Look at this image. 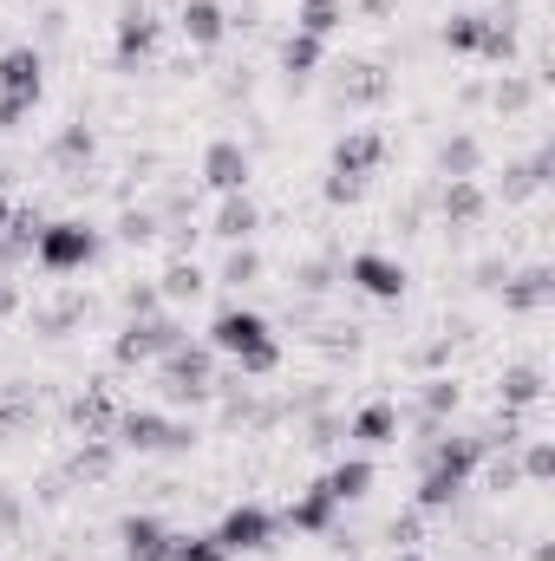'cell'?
Listing matches in <instances>:
<instances>
[{
	"label": "cell",
	"instance_id": "cell-7",
	"mask_svg": "<svg viewBox=\"0 0 555 561\" xmlns=\"http://www.w3.org/2000/svg\"><path fill=\"white\" fill-rule=\"evenodd\" d=\"M177 346H183L177 320H138V327H125V340H118V359H125V366H138V359L177 353Z\"/></svg>",
	"mask_w": 555,
	"mask_h": 561
},
{
	"label": "cell",
	"instance_id": "cell-18",
	"mask_svg": "<svg viewBox=\"0 0 555 561\" xmlns=\"http://www.w3.org/2000/svg\"><path fill=\"white\" fill-rule=\"evenodd\" d=\"M340 20H347V13H340V0H301V13H294V33H307V39H327Z\"/></svg>",
	"mask_w": 555,
	"mask_h": 561
},
{
	"label": "cell",
	"instance_id": "cell-38",
	"mask_svg": "<svg viewBox=\"0 0 555 561\" xmlns=\"http://www.w3.org/2000/svg\"><path fill=\"white\" fill-rule=\"evenodd\" d=\"M366 13H393V0H366Z\"/></svg>",
	"mask_w": 555,
	"mask_h": 561
},
{
	"label": "cell",
	"instance_id": "cell-1",
	"mask_svg": "<svg viewBox=\"0 0 555 561\" xmlns=\"http://www.w3.org/2000/svg\"><path fill=\"white\" fill-rule=\"evenodd\" d=\"M209 346H216V353H229L242 373H275V359H281L269 320H262V313H249V307H223V313L209 320Z\"/></svg>",
	"mask_w": 555,
	"mask_h": 561
},
{
	"label": "cell",
	"instance_id": "cell-12",
	"mask_svg": "<svg viewBox=\"0 0 555 561\" xmlns=\"http://www.w3.org/2000/svg\"><path fill=\"white\" fill-rule=\"evenodd\" d=\"M477 463H484V437H444V444L431 450V470H444L451 483H464Z\"/></svg>",
	"mask_w": 555,
	"mask_h": 561
},
{
	"label": "cell",
	"instance_id": "cell-36",
	"mask_svg": "<svg viewBox=\"0 0 555 561\" xmlns=\"http://www.w3.org/2000/svg\"><path fill=\"white\" fill-rule=\"evenodd\" d=\"M13 300H20V294H13V280H0V313H7Z\"/></svg>",
	"mask_w": 555,
	"mask_h": 561
},
{
	"label": "cell",
	"instance_id": "cell-26",
	"mask_svg": "<svg viewBox=\"0 0 555 561\" xmlns=\"http://www.w3.org/2000/svg\"><path fill=\"white\" fill-rule=\"evenodd\" d=\"M163 561H223V549H216V536H170Z\"/></svg>",
	"mask_w": 555,
	"mask_h": 561
},
{
	"label": "cell",
	"instance_id": "cell-3",
	"mask_svg": "<svg viewBox=\"0 0 555 561\" xmlns=\"http://www.w3.org/2000/svg\"><path fill=\"white\" fill-rule=\"evenodd\" d=\"M33 255H39V268L66 275V268H86V262L99 255V236H92L86 222H46L39 242H33Z\"/></svg>",
	"mask_w": 555,
	"mask_h": 561
},
{
	"label": "cell",
	"instance_id": "cell-14",
	"mask_svg": "<svg viewBox=\"0 0 555 561\" xmlns=\"http://www.w3.org/2000/svg\"><path fill=\"white\" fill-rule=\"evenodd\" d=\"M72 419L86 424V437H112V424H118V399H112V386H92V392L72 405Z\"/></svg>",
	"mask_w": 555,
	"mask_h": 561
},
{
	"label": "cell",
	"instance_id": "cell-6",
	"mask_svg": "<svg viewBox=\"0 0 555 561\" xmlns=\"http://www.w3.org/2000/svg\"><path fill=\"white\" fill-rule=\"evenodd\" d=\"M269 536H275V516H269V510H256V503H242V510H229V516H223L216 549H223V556H242V549H262Z\"/></svg>",
	"mask_w": 555,
	"mask_h": 561
},
{
	"label": "cell",
	"instance_id": "cell-17",
	"mask_svg": "<svg viewBox=\"0 0 555 561\" xmlns=\"http://www.w3.org/2000/svg\"><path fill=\"white\" fill-rule=\"evenodd\" d=\"M444 216H451V222H477V216H484V190H477V176H451V190H444Z\"/></svg>",
	"mask_w": 555,
	"mask_h": 561
},
{
	"label": "cell",
	"instance_id": "cell-22",
	"mask_svg": "<svg viewBox=\"0 0 555 561\" xmlns=\"http://www.w3.org/2000/svg\"><path fill=\"white\" fill-rule=\"evenodd\" d=\"M366 483H373V463H366V457H353V463H340V470L327 477L333 503H353V496H366Z\"/></svg>",
	"mask_w": 555,
	"mask_h": 561
},
{
	"label": "cell",
	"instance_id": "cell-32",
	"mask_svg": "<svg viewBox=\"0 0 555 561\" xmlns=\"http://www.w3.org/2000/svg\"><path fill=\"white\" fill-rule=\"evenodd\" d=\"M523 470H530L536 483H543V477H555V450H550V444H530V457H523Z\"/></svg>",
	"mask_w": 555,
	"mask_h": 561
},
{
	"label": "cell",
	"instance_id": "cell-25",
	"mask_svg": "<svg viewBox=\"0 0 555 561\" xmlns=\"http://www.w3.org/2000/svg\"><path fill=\"white\" fill-rule=\"evenodd\" d=\"M203 287H209V280H203V268H196V262H177V268L163 275V294H170V300H196Z\"/></svg>",
	"mask_w": 555,
	"mask_h": 561
},
{
	"label": "cell",
	"instance_id": "cell-24",
	"mask_svg": "<svg viewBox=\"0 0 555 561\" xmlns=\"http://www.w3.org/2000/svg\"><path fill=\"white\" fill-rule=\"evenodd\" d=\"M536 399H543V373L536 366H523V373L503 379V405H536Z\"/></svg>",
	"mask_w": 555,
	"mask_h": 561
},
{
	"label": "cell",
	"instance_id": "cell-35",
	"mask_svg": "<svg viewBox=\"0 0 555 561\" xmlns=\"http://www.w3.org/2000/svg\"><path fill=\"white\" fill-rule=\"evenodd\" d=\"M517 483V463H490V490H510Z\"/></svg>",
	"mask_w": 555,
	"mask_h": 561
},
{
	"label": "cell",
	"instance_id": "cell-37",
	"mask_svg": "<svg viewBox=\"0 0 555 561\" xmlns=\"http://www.w3.org/2000/svg\"><path fill=\"white\" fill-rule=\"evenodd\" d=\"M7 222H13V203H7V196H0V236H7Z\"/></svg>",
	"mask_w": 555,
	"mask_h": 561
},
{
	"label": "cell",
	"instance_id": "cell-20",
	"mask_svg": "<svg viewBox=\"0 0 555 561\" xmlns=\"http://www.w3.org/2000/svg\"><path fill=\"white\" fill-rule=\"evenodd\" d=\"M340 99H347V105L386 99V72H380V66H353V79H340Z\"/></svg>",
	"mask_w": 555,
	"mask_h": 561
},
{
	"label": "cell",
	"instance_id": "cell-31",
	"mask_svg": "<svg viewBox=\"0 0 555 561\" xmlns=\"http://www.w3.org/2000/svg\"><path fill=\"white\" fill-rule=\"evenodd\" d=\"M262 275V255H256V249H236V255H229V268H223V280H236V287H242V280H256Z\"/></svg>",
	"mask_w": 555,
	"mask_h": 561
},
{
	"label": "cell",
	"instance_id": "cell-15",
	"mask_svg": "<svg viewBox=\"0 0 555 561\" xmlns=\"http://www.w3.org/2000/svg\"><path fill=\"white\" fill-rule=\"evenodd\" d=\"M223 26H229V20H223V7H216V0H190V7H183V33H190L196 46H216V39H223Z\"/></svg>",
	"mask_w": 555,
	"mask_h": 561
},
{
	"label": "cell",
	"instance_id": "cell-28",
	"mask_svg": "<svg viewBox=\"0 0 555 561\" xmlns=\"http://www.w3.org/2000/svg\"><path fill=\"white\" fill-rule=\"evenodd\" d=\"M503 300H510V307H543V300H550V275H543V268H530V275L517 280Z\"/></svg>",
	"mask_w": 555,
	"mask_h": 561
},
{
	"label": "cell",
	"instance_id": "cell-23",
	"mask_svg": "<svg viewBox=\"0 0 555 561\" xmlns=\"http://www.w3.org/2000/svg\"><path fill=\"white\" fill-rule=\"evenodd\" d=\"M281 66H287L294 79H307V72L320 66V39H307V33H287V46H281Z\"/></svg>",
	"mask_w": 555,
	"mask_h": 561
},
{
	"label": "cell",
	"instance_id": "cell-13",
	"mask_svg": "<svg viewBox=\"0 0 555 561\" xmlns=\"http://www.w3.org/2000/svg\"><path fill=\"white\" fill-rule=\"evenodd\" d=\"M150 46H157V20H150V13H125V20H118V66H125V72H132V66H138V59H150Z\"/></svg>",
	"mask_w": 555,
	"mask_h": 561
},
{
	"label": "cell",
	"instance_id": "cell-11",
	"mask_svg": "<svg viewBox=\"0 0 555 561\" xmlns=\"http://www.w3.org/2000/svg\"><path fill=\"white\" fill-rule=\"evenodd\" d=\"M125 561H163L170 556V529L157 516H125Z\"/></svg>",
	"mask_w": 555,
	"mask_h": 561
},
{
	"label": "cell",
	"instance_id": "cell-5",
	"mask_svg": "<svg viewBox=\"0 0 555 561\" xmlns=\"http://www.w3.org/2000/svg\"><path fill=\"white\" fill-rule=\"evenodd\" d=\"M132 450H190V424H163L157 412H125L112 424Z\"/></svg>",
	"mask_w": 555,
	"mask_h": 561
},
{
	"label": "cell",
	"instance_id": "cell-29",
	"mask_svg": "<svg viewBox=\"0 0 555 561\" xmlns=\"http://www.w3.org/2000/svg\"><path fill=\"white\" fill-rule=\"evenodd\" d=\"M53 157H59V163L92 157V131H86V125H66V131H59V144H53Z\"/></svg>",
	"mask_w": 555,
	"mask_h": 561
},
{
	"label": "cell",
	"instance_id": "cell-33",
	"mask_svg": "<svg viewBox=\"0 0 555 561\" xmlns=\"http://www.w3.org/2000/svg\"><path fill=\"white\" fill-rule=\"evenodd\" d=\"M457 405V386L451 379H431V392H424V412H451Z\"/></svg>",
	"mask_w": 555,
	"mask_h": 561
},
{
	"label": "cell",
	"instance_id": "cell-34",
	"mask_svg": "<svg viewBox=\"0 0 555 561\" xmlns=\"http://www.w3.org/2000/svg\"><path fill=\"white\" fill-rule=\"evenodd\" d=\"M497 105H503V112H523V105H530V85H523V79H510V85L497 92Z\"/></svg>",
	"mask_w": 555,
	"mask_h": 561
},
{
	"label": "cell",
	"instance_id": "cell-4",
	"mask_svg": "<svg viewBox=\"0 0 555 561\" xmlns=\"http://www.w3.org/2000/svg\"><path fill=\"white\" fill-rule=\"evenodd\" d=\"M163 392H170V399H209V392H216L209 353H190V346L163 353Z\"/></svg>",
	"mask_w": 555,
	"mask_h": 561
},
{
	"label": "cell",
	"instance_id": "cell-19",
	"mask_svg": "<svg viewBox=\"0 0 555 561\" xmlns=\"http://www.w3.org/2000/svg\"><path fill=\"white\" fill-rule=\"evenodd\" d=\"M353 437H360V444H393V437H399V412H393V405H366V412L353 419Z\"/></svg>",
	"mask_w": 555,
	"mask_h": 561
},
{
	"label": "cell",
	"instance_id": "cell-16",
	"mask_svg": "<svg viewBox=\"0 0 555 561\" xmlns=\"http://www.w3.org/2000/svg\"><path fill=\"white\" fill-rule=\"evenodd\" d=\"M333 510H340V503H333V490H327V483H314V490L287 510V523H294V529H327V523H333Z\"/></svg>",
	"mask_w": 555,
	"mask_h": 561
},
{
	"label": "cell",
	"instance_id": "cell-10",
	"mask_svg": "<svg viewBox=\"0 0 555 561\" xmlns=\"http://www.w3.org/2000/svg\"><path fill=\"white\" fill-rule=\"evenodd\" d=\"M386 157V138L380 131H353V138H340L333 144V176H347V183H360L373 163Z\"/></svg>",
	"mask_w": 555,
	"mask_h": 561
},
{
	"label": "cell",
	"instance_id": "cell-9",
	"mask_svg": "<svg viewBox=\"0 0 555 561\" xmlns=\"http://www.w3.org/2000/svg\"><path fill=\"white\" fill-rule=\"evenodd\" d=\"M203 176H209V190H223V196H242V183H249V150L229 138L209 144V157H203Z\"/></svg>",
	"mask_w": 555,
	"mask_h": 561
},
{
	"label": "cell",
	"instance_id": "cell-8",
	"mask_svg": "<svg viewBox=\"0 0 555 561\" xmlns=\"http://www.w3.org/2000/svg\"><path fill=\"white\" fill-rule=\"evenodd\" d=\"M347 280H353L360 294H373V300H399V294H406V268L386 262V255H353V262H347Z\"/></svg>",
	"mask_w": 555,
	"mask_h": 561
},
{
	"label": "cell",
	"instance_id": "cell-30",
	"mask_svg": "<svg viewBox=\"0 0 555 561\" xmlns=\"http://www.w3.org/2000/svg\"><path fill=\"white\" fill-rule=\"evenodd\" d=\"M543 170H550V157H530L523 170H510V183H503V196H530V190H543Z\"/></svg>",
	"mask_w": 555,
	"mask_h": 561
},
{
	"label": "cell",
	"instance_id": "cell-39",
	"mask_svg": "<svg viewBox=\"0 0 555 561\" xmlns=\"http://www.w3.org/2000/svg\"><path fill=\"white\" fill-rule=\"evenodd\" d=\"M393 561H424V556H393Z\"/></svg>",
	"mask_w": 555,
	"mask_h": 561
},
{
	"label": "cell",
	"instance_id": "cell-21",
	"mask_svg": "<svg viewBox=\"0 0 555 561\" xmlns=\"http://www.w3.org/2000/svg\"><path fill=\"white\" fill-rule=\"evenodd\" d=\"M216 236H223V242L256 236V203H249V196H229V203H223V216H216Z\"/></svg>",
	"mask_w": 555,
	"mask_h": 561
},
{
	"label": "cell",
	"instance_id": "cell-2",
	"mask_svg": "<svg viewBox=\"0 0 555 561\" xmlns=\"http://www.w3.org/2000/svg\"><path fill=\"white\" fill-rule=\"evenodd\" d=\"M33 105H39V53L13 46L0 53V125H20Z\"/></svg>",
	"mask_w": 555,
	"mask_h": 561
},
{
	"label": "cell",
	"instance_id": "cell-27",
	"mask_svg": "<svg viewBox=\"0 0 555 561\" xmlns=\"http://www.w3.org/2000/svg\"><path fill=\"white\" fill-rule=\"evenodd\" d=\"M438 163H444V176H477V138H451Z\"/></svg>",
	"mask_w": 555,
	"mask_h": 561
}]
</instances>
